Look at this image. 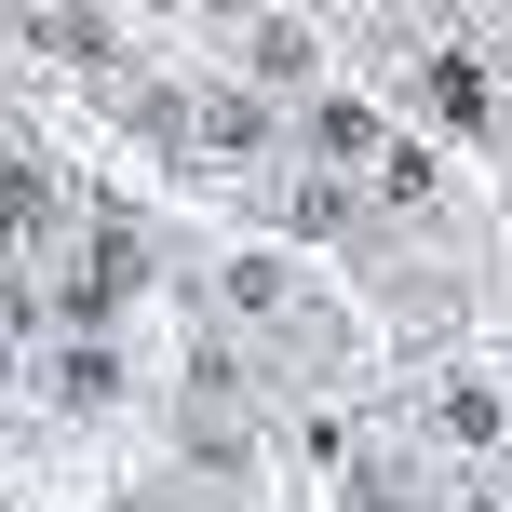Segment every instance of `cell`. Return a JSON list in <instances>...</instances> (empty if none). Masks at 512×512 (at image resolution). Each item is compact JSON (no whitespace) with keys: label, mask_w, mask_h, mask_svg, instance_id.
Listing matches in <instances>:
<instances>
[{"label":"cell","mask_w":512,"mask_h":512,"mask_svg":"<svg viewBox=\"0 0 512 512\" xmlns=\"http://www.w3.org/2000/svg\"><path fill=\"white\" fill-rule=\"evenodd\" d=\"M324 149L364 162V149H378V108H364V95H324Z\"/></svg>","instance_id":"obj_2"},{"label":"cell","mask_w":512,"mask_h":512,"mask_svg":"<svg viewBox=\"0 0 512 512\" xmlns=\"http://www.w3.org/2000/svg\"><path fill=\"white\" fill-rule=\"evenodd\" d=\"M432 122H459V135L486 122V68H459V54H445V68H432Z\"/></svg>","instance_id":"obj_1"}]
</instances>
